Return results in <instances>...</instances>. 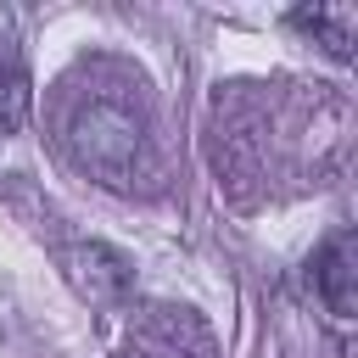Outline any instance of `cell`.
<instances>
[{"label": "cell", "instance_id": "277c9868", "mask_svg": "<svg viewBox=\"0 0 358 358\" xmlns=\"http://www.w3.org/2000/svg\"><path fill=\"white\" fill-rule=\"evenodd\" d=\"M67 263H73L78 291H84V296H95V302H101V296H117V291L129 285V257H123V252H112V246H95V241H90V246H78Z\"/></svg>", "mask_w": 358, "mask_h": 358}, {"label": "cell", "instance_id": "3957f363", "mask_svg": "<svg viewBox=\"0 0 358 358\" xmlns=\"http://www.w3.org/2000/svg\"><path fill=\"white\" fill-rule=\"evenodd\" d=\"M28 106H34V78H28L22 45L0 34V134H17L28 123Z\"/></svg>", "mask_w": 358, "mask_h": 358}, {"label": "cell", "instance_id": "7a4b0ae2", "mask_svg": "<svg viewBox=\"0 0 358 358\" xmlns=\"http://www.w3.org/2000/svg\"><path fill=\"white\" fill-rule=\"evenodd\" d=\"M313 291H319V302L336 319H352V308H358V252H352V235H336V241L319 246V257H313Z\"/></svg>", "mask_w": 358, "mask_h": 358}, {"label": "cell", "instance_id": "5b68a950", "mask_svg": "<svg viewBox=\"0 0 358 358\" xmlns=\"http://www.w3.org/2000/svg\"><path fill=\"white\" fill-rule=\"evenodd\" d=\"M291 22H296L302 34H313L336 62L352 56V28H358V22H352L347 6H302V11H291Z\"/></svg>", "mask_w": 358, "mask_h": 358}, {"label": "cell", "instance_id": "6da1fadb", "mask_svg": "<svg viewBox=\"0 0 358 358\" xmlns=\"http://www.w3.org/2000/svg\"><path fill=\"white\" fill-rule=\"evenodd\" d=\"M67 140H73V157H78L90 173H101L106 185H123V179L134 173V162H140L145 129H140V117H134L123 101L95 95V101H84V106L73 112Z\"/></svg>", "mask_w": 358, "mask_h": 358}]
</instances>
